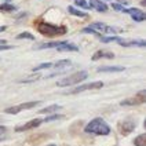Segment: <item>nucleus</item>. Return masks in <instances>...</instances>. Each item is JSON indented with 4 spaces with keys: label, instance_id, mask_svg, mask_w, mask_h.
I'll use <instances>...</instances> for the list:
<instances>
[{
    "label": "nucleus",
    "instance_id": "obj_27",
    "mask_svg": "<svg viewBox=\"0 0 146 146\" xmlns=\"http://www.w3.org/2000/svg\"><path fill=\"white\" fill-rule=\"evenodd\" d=\"M3 31H6V26H0V32H3Z\"/></svg>",
    "mask_w": 146,
    "mask_h": 146
},
{
    "label": "nucleus",
    "instance_id": "obj_14",
    "mask_svg": "<svg viewBox=\"0 0 146 146\" xmlns=\"http://www.w3.org/2000/svg\"><path fill=\"white\" fill-rule=\"evenodd\" d=\"M113 52H108V51H102V50H99L97 51L94 55H92V61H98V59H101V58H113Z\"/></svg>",
    "mask_w": 146,
    "mask_h": 146
},
{
    "label": "nucleus",
    "instance_id": "obj_18",
    "mask_svg": "<svg viewBox=\"0 0 146 146\" xmlns=\"http://www.w3.org/2000/svg\"><path fill=\"white\" fill-rule=\"evenodd\" d=\"M134 145L135 146H146V135L145 134L138 135L137 138L134 139Z\"/></svg>",
    "mask_w": 146,
    "mask_h": 146
},
{
    "label": "nucleus",
    "instance_id": "obj_21",
    "mask_svg": "<svg viewBox=\"0 0 146 146\" xmlns=\"http://www.w3.org/2000/svg\"><path fill=\"white\" fill-rule=\"evenodd\" d=\"M17 39H28V40H35V36L31 35V33L28 32H24V33H19L18 36H17Z\"/></svg>",
    "mask_w": 146,
    "mask_h": 146
},
{
    "label": "nucleus",
    "instance_id": "obj_17",
    "mask_svg": "<svg viewBox=\"0 0 146 146\" xmlns=\"http://www.w3.org/2000/svg\"><path fill=\"white\" fill-rule=\"evenodd\" d=\"M68 11H69V13H70L72 15L80 17V18H86V17H87V14H86V13H83V11H80V10L74 8L73 6H70V7H68Z\"/></svg>",
    "mask_w": 146,
    "mask_h": 146
},
{
    "label": "nucleus",
    "instance_id": "obj_25",
    "mask_svg": "<svg viewBox=\"0 0 146 146\" xmlns=\"http://www.w3.org/2000/svg\"><path fill=\"white\" fill-rule=\"evenodd\" d=\"M112 7H113L114 10H117V11H123V13H125V8L123 7L121 4H117V3H113V4H112Z\"/></svg>",
    "mask_w": 146,
    "mask_h": 146
},
{
    "label": "nucleus",
    "instance_id": "obj_10",
    "mask_svg": "<svg viewBox=\"0 0 146 146\" xmlns=\"http://www.w3.org/2000/svg\"><path fill=\"white\" fill-rule=\"evenodd\" d=\"M125 13L130 14L132 17V19L137 21V22L145 21V13L142 10H139V8H125Z\"/></svg>",
    "mask_w": 146,
    "mask_h": 146
},
{
    "label": "nucleus",
    "instance_id": "obj_28",
    "mask_svg": "<svg viewBox=\"0 0 146 146\" xmlns=\"http://www.w3.org/2000/svg\"><path fill=\"white\" fill-rule=\"evenodd\" d=\"M0 44H6V40H3V39H0Z\"/></svg>",
    "mask_w": 146,
    "mask_h": 146
},
{
    "label": "nucleus",
    "instance_id": "obj_29",
    "mask_svg": "<svg viewBox=\"0 0 146 146\" xmlns=\"http://www.w3.org/2000/svg\"><path fill=\"white\" fill-rule=\"evenodd\" d=\"M47 146H57V145H47Z\"/></svg>",
    "mask_w": 146,
    "mask_h": 146
},
{
    "label": "nucleus",
    "instance_id": "obj_26",
    "mask_svg": "<svg viewBox=\"0 0 146 146\" xmlns=\"http://www.w3.org/2000/svg\"><path fill=\"white\" fill-rule=\"evenodd\" d=\"M13 46H8V44H0V51H4V50H11Z\"/></svg>",
    "mask_w": 146,
    "mask_h": 146
},
{
    "label": "nucleus",
    "instance_id": "obj_16",
    "mask_svg": "<svg viewBox=\"0 0 146 146\" xmlns=\"http://www.w3.org/2000/svg\"><path fill=\"white\" fill-rule=\"evenodd\" d=\"M61 109V106L59 105H51V106H47V108H44V109H41L39 113H43V114H48V113H54V112H57Z\"/></svg>",
    "mask_w": 146,
    "mask_h": 146
},
{
    "label": "nucleus",
    "instance_id": "obj_3",
    "mask_svg": "<svg viewBox=\"0 0 146 146\" xmlns=\"http://www.w3.org/2000/svg\"><path fill=\"white\" fill-rule=\"evenodd\" d=\"M39 32L52 37V36H59V35H64L66 33V28L65 26H57V25H51V24H40L37 26Z\"/></svg>",
    "mask_w": 146,
    "mask_h": 146
},
{
    "label": "nucleus",
    "instance_id": "obj_30",
    "mask_svg": "<svg viewBox=\"0 0 146 146\" xmlns=\"http://www.w3.org/2000/svg\"><path fill=\"white\" fill-rule=\"evenodd\" d=\"M6 1H8V0H6Z\"/></svg>",
    "mask_w": 146,
    "mask_h": 146
},
{
    "label": "nucleus",
    "instance_id": "obj_23",
    "mask_svg": "<svg viewBox=\"0 0 146 146\" xmlns=\"http://www.w3.org/2000/svg\"><path fill=\"white\" fill-rule=\"evenodd\" d=\"M74 3H76V6H79V7L86 8V10H88V8H90L88 3H87L86 0H74Z\"/></svg>",
    "mask_w": 146,
    "mask_h": 146
},
{
    "label": "nucleus",
    "instance_id": "obj_6",
    "mask_svg": "<svg viewBox=\"0 0 146 146\" xmlns=\"http://www.w3.org/2000/svg\"><path fill=\"white\" fill-rule=\"evenodd\" d=\"M90 29H92L95 33L98 35H101V33H114L117 32V29H114L112 26H108V25L102 24V22H94V24H91L88 26Z\"/></svg>",
    "mask_w": 146,
    "mask_h": 146
},
{
    "label": "nucleus",
    "instance_id": "obj_7",
    "mask_svg": "<svg viewBox=\"0 0 146 146\" xmlns=\"http://www.w3.org/2000/svg\"><path fill=\"white\" fill-rule=\"evenodd\" d=\"M104 87V83L102 81H94V83H87V84H83V86H79L76 88L70 91V94H79V92H83V91H87V90H98Z\"/></svg>",
    "mask_w": 146,
    "mask_h": 146
},
{
    "label": "nucleus",
    "instance_id": "obj_2",
    "mask_svg": "<svg viewBox=\"0 0 146 146\" xmlns=\"http://www.w3.org/2000/svg\"><path fill=\"white\" fill-rule=\"evenodd\" d=\"M88 77V72H86V70H80V72H76L70 74V76H68L65 79H62V80H59L57 83L58 87H68V86H73V84H77V83H80V81L86 80Z\"/></svg>",
    "mask_w": 146,
    "mask_h": 146
},
{
    "label": "nucleus",
    "instance_id": "obj_5",
    "mask_svg": "<svg viewBox=\"0 0 146 146\" xmlns=\"http://www.w3.org/2000/svg\"><path fill=\"white\" fill-rule=\"evenodd\" d=\"M40 104V101H32V102H24V104H19L17 106H11V108H7L4 110V113H8V114H17L19 113L21 110H26V109H32L35 106H37Z\"/></svg>",
    "mask_w": 146,
    "mask_h": 146
},
{
    "label": "nucleus",
    "instance_id": "obj_19",
    "mask_svg": "<svg viewBox=\"0 0 146 146\" xmlns=\"http://www.w3.org/2000/svg\"><path fill=\"white\" fill-rule=\"evenodd\" d=\"M70 65V61L69 59H62V61H58L57 64H54V68L55 69H65V68H68V66Z\"/></svg>",
    "mask_w": 146,
    "mask_h": 146
},
{
    "label": "nucleus",
    "instance_id": "obj_22",
    "mask_svg": "<svg viewBox=\"0 0 146 146\" xmlns=\"http://www.w3.org/2000/svg\"><path fill=\"white\" fill-rule=\"evenodd\" d=\"M51 66H52V64H50V62H47V64H41V65L33 68V72H39V70H41V69H48V68H51Z\"/></svg>",
    "mask_w": 146,
    "mask_h": 146
},
{
    "label": "nucleus",
    "instance_id": "obj_4",
    "mask_svg": "<svg viewBox=\"0 0 146 146\" xmlns=\"http://www.w3.org/2000/svg\"><path fill=\"white\" fill-rule=\"evenodd\" d=\"M39 48H57L58 51H79L76 44L68 43V41H50L41 44Z\"/></svg>",
    "mask_w": 146,
    "mask_h": 146
},
{
    "label": "nucleus",
    "instance_id": "obj_20",
    "mask_svg": "<svg viewBox=\"0 0 146 146\" xmlns=\"http://www.w3.org/2000/svg\"><path fill=\"white\" fill-rule=\"evenodd\" d=\"M99 39L102 43H110V41H119L120 40V37H117V36H110V37H104L102 35L99 36Z\"/></svg>",
    "mask_w": 146,
    "mask_h": 146
},
{
    "label": "nucleus",
    "instance_id": "obj_13",
    "mask_svg": "<svg viewBox=\"0 0 146 146\" xmlns=\"http://www.w3.org/2000/svg\"><path fill=\"white\" fill-rule=\"evenodd\" d=\"M90 8H94V10H97L99 13H105L108 11V6H106L104 1H101V0H90Z\"/></svg>",
    "mask_w": 146,
    "mask_h": 146
},
{
    "label": "nucleus",
    "instance_id": "obj_12",
    "mask_svg": "<svg viewBox=\"0 0 146 146\" xmlns=\"http://www.w3.org/2000/svg\"><path fill=\"white\" fill-rule=\"evenodd\" d=\"M135 128V124L132 121H123L120 123V125H119V130H120V134L123 135H128L130 132H132Z\"/></svg>",
    "mask_w": 146,
    "mask_h": 146
},
{
    "label": "nucleus",
    "instance_id": "obj_1",
    "mask_svg": "<svg viewBox=\"0 0 146 146\" xmlns=\"http://www.w3.org/2000/svg\"><path fill=\"white\" fill-rule=\"evenodd\" d=\"M84 131L87 134H95V135H109L110 134V127L106 124V121L101 117H97L86 125Z\"/></svg>",
    "mask_w": 146,
    "mask_h": 146
},
{
    "label": "nucleus",
    "instance_id": "obj_9",
    "mask_svg": "<svg viewBox=\"0 0 146 146\" xmlns=\"http://www.w3.org/2000/svg\"><path fill=\"white\" fill-rule=\"evenodd\" d=\"M41 123H44V119H35V120L28 121L26 124H24V125H19V127H17L15 131H17V132H21V131H29V130H32V128L39 127Z\"/></svg>",
    "mask_w": 146,
    "mask_h": 146
},
{
    "label": "nucleus",
    "instance_id": "obj_24",
    "mask_svg": "<svg viewBox=\"0 0 146 146\" xmlns=\"http://www.w3.org/2000/svg\"><path fill=\"white\" fill-rule=\"evenodd\" d=\"M15 7L13 4H1L0 6V11H14Z\"/></svg>",
    "mask_w": 146,
    "mask_h": 146
},
{
    "label": "nucleus",
    "instance_id": "obj_15",
    "mask_svg": "<svg viewBox=\"0 0 146 146\" xmlns=\"http://www.w3.org/2000/svg\"><path fill=\"white\" fill-rule=\"evenodd\" d=\"M124 68L123 66H102V68H98V72L99 73H105V72H123Z\"/></svg>",
    "mask_w": 146,
    "mask_h": 146
},
{
    "label": "nucleus",
    "instance_id": "obj_8",
    "mask_svg": "<svg viewBox=\"0 0 146 146\" xmlns=\"http://www.w3.org/2000/svg\"><path fill=\"white\" fill-rule=\"evenodd\" d=\"M145 102V91H139L135 97L124 99L121 102V106H132V105H141Z\"/></svg>",
    "mask_w": 146,
    "mask_h": 146
},
{
    "label": "nucleus",
    "instance_id": "obj_11",
    "mask_svg": "<svg viewBox=\"0 0 146 146\" xmlns=\"http://www.w3.org/2000/svg\"><path fill=\"white\" fill-rule=\"evenodd\" d=\"M120 46H123V47H145L146 46V43L145 40H128V41H125V40H120L117 41Z\"/></svg>",
    "mask_w": 146,
    "mask_h": 146
},
{
    "label": "nucleus",
    "instance_id": "obj_31",
    "mask_svg": "<svg viewBox=\"0 0 146 146\" xmlns=\"http://www.w3.org/2000/svg\"><path fill=\"white\" fill-rule=\"evenodd\" d=\"M0 141H1V138H0Z\"/></svg>",
    "mask_w": 146,
    "mask_h": 146
}]
</instances>
